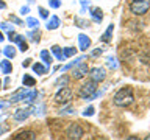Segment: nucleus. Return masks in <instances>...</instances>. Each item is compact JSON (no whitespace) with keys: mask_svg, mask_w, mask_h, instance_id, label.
<instances>
[{"mask_svg":"<svg viewBox=\"0 0 150 140\" xmlns=\"http://www.w3.org/2000/svg\"><path fill=\"white\" fill-rule=\"evenodd\" d=\"M83 115H84V117H91V115H94V107H92V106L86 107V109H84V112H83Z\"/></svg>","mask_w":150,"mask_h":140,"instance_id":"bb28decb","label":"nucleus"},{"mask_svg":"<svg viewBox=\"0 0 150 140\" xmlns=\"http://www.w3.org/2000/svg\"><path fill=\"white\" fill-rule=\"evenodd\" d=\"M150 3L147 0H133L130 3V11L134 14V16H144L145 13L149 11Z\"/></svg>","mask_w":150,"mask_h":140,"instance_id":"f03ea898","label":"nucleus"},{"mask_svg":"<svg viewBox=\"0 0 150 140\" xmlns=\"http://www.w3.org/2000/svg\"><path fill=\"white\" fill-rule=\"evenodd\" d=\"M35 84H36V79L33 76H30V75H25V76H23V86L25 87H33Z\"/></svg>","mask_w":150,"mask_h":140,"instance_id":"dca6fc26","label":"nucleus"},{"mask_svg":"<svg viewBox=\"0 0 150 140\" xmlns=\"http://www.w3.org/2000/svg\"><path fill=\"white\" fill-rule=\"evenodd\" d=\"M39 13H41V17H47V16H49L47 9H44V8H39Z\"/></svg>","mask_w":150,"mask_h":140,"instance_id":"7c9ffc66","label":"nucleus"},{"mask_svg":"<svg viewBox=\"0 0 150 140\" xmlns=\"http://www.w3.org/2000/svg\"><path fill=\"white\" fill-rule=\"evenodd\" d=\"M27 23H28V27H31V28H35V27L39 25V22H38L36 19H33V17H28L27 19Z\"/></svg>","mask_w":150,"mask_h":140,"instance_id":"a878e982","label":"nucleus"},{"mask_svg":"<svg viewBox=\"0 0 150 140\" xmlns=\"http://www.w3.org/2000/svg\"><path fill=\"white\" fill-rule=\"evenodd\" d=\"M67 83H69V78H67V76H61L58 81L55 83V86H56V87H61V86H63V87H67Z\"/></svg>","mask_w":150,"mask_h":140,"instance_id":"6ab92c4d","label":"nucleus"},{"mask_svg":"<svg viewBox=\"0 0 150 140\" xmlns=\"http://www.w3.org/2000/svg\"><path fill=\"white\" fill-rule=\"evenodd\" d=\"M0 69H2L3 73H9L13 70V65L8 59H3V61H0Z\"/></svg>","mask_w":150,"mask_h":140,"instance_id":"2eb2a0df","label":"nucleus"},{"mask_svg":"<svg viewBox=\"0 0 150 140\" xmlns=\"http://www.w3.org/2000/svg\"><path fill=\"white\" fill-rule=\"evenodd\" d=\"M96 92H97V83L91 79V81H88L86 84H83V86L80 87L78 95L81 98H92Z\"/></svg>","mask_w":150,"mask_h":140,"instance_id":"7ed1b4c3","label":"nucleus"},{"mask_svg":"<svg viewBox=\"0 0 150 140\" xmlns=\"http://www.w3.org/2000/svg\"><path fill=\"white\" fill-rule=\"evenodd\" d=\"M0 87H2V81H0Z\"/></svg>","mask_w":150,"mask_h":140,"instance_id":"ea45409f","label":"nucleus"},{"mask_svg":"<svg viewBox=\"0 0 150 140\" xmlns=\"http://www.w3.org/2000/svg\"><path fill=\"white\" fill-rule=\"evenodd\" d=\"M108 67L110 69H117V62H116V58L114 56H110V58H108Z\"/></svg>","mask_w":150,"mask_h":140,"instance_id":"b1692460","label":"nucleus"},{"mask_svg":"<svg viewBox=\"0 0 150 140\" xmlns=\"http://www.w3.org/2000/svg\"><path fill=\"white\" fill-rule=\"evenodd\" d=\"M127 140H139V137H136V135H130Z\"/></svg>","mask_w":150,"mask_h":140,"instance_id":"c9c22d12","label":"nucleus"},{"mask_svg":"<svg viewBox=\"0 0 150 140\" xmlns=\"http://www.w3.org/2000/svg\"><path fill=\"white\" fill-rule=\"evenodd\" d=\"M84 75H88V65L84 64V62L75 65L74 70H72V78L74 79H81Z\"/></svg>","mask_w":150,"mask_h":140,"instance_id":"0eeeda50","label":"nucleus"},{"mask_svg":"<svg viewBox=\"0 0 150 140\" xmlns=\"http://www.w3.org/2000/svg\"><path fill=\"white\" fill-rule=\"evenodd\" d=\"M58 25H59V19L56 16H53L49 20V23H47V28H49V30H55V28H58Z\"/></svg>","mask_w":150,"mask_h":140,"instance_id":"f3484780","label":"nucleus"},{"mask_svg":"<svg viewBox=\"0 0 150 140\" xmlns=\"http://www.w3.org/2000/svg\"><path fill=\"white\" fill-rule=\"evenodd\" d=\"M41 58H42V61H44L47 65H50V64H52V61H53V59H52V56H50V53H49L47 50L41 51Z\"/></svg>","mask_w":150,"mask_h":140,"instance_id":"a211bd4d","label":"nucleus"},{"mask_svg":"<svg viewBox=\"0 0 150 140\" xmlns=\"http://www.w3.org/2000/svg\"><path fill=\"white\" fill-rule=\"evenodd\" d=\"M38 97V93H36V90H31V92H27V95H25V98H23V101H27V103H31L35 98Z\"/></svg>","mask_w":150,"mask_h":140,"instance_id":"aec40b11","label":"nucleus"},{"mask_svg":"<svg viewBox=\"0 0 150 140\" xmlns=\"http://www.w3.org/2000/svg\"><path fill=\"white\" fill-rule=\"evenodd\" d=\"M114 104L119 106V107H125V106H130L134 100V95H133V89L131 87H124L120 89L119 92L114 95Z\"/></svg>","mask_w":150,"mask_h":140,"instance_id":"f257e3e1","label":"nucleus"},{"mask_svg":"<svg viewBox=\"0 0 150 140\" xmlns=\"http://www.w3.org/2000/svg\"><path fill=\"white\" fill-rule=\"evenodd\" d=\"M78 42H80V48L81 50H88V47L91 45V39L86 34H80L78 36Z\"/></svg>","mask_w":150,"mask_h":140,"instance_id":"f8f14e48","label":"nucleus"},{"mask_svg":"<svg viewBox=\"0 0 150 140\" xmlns=\"http://www.w3.org/2000/svg\"><path fill=\"white\" fill-rule=\"evenodd\" d=\"M3 53L6 55L8 58H14V55H16V51H14V48H13L11 45H9V47H6V48L3 50Z\"/></svg>","mask_w":150,"mask_h":140,"instance_id":"5701e85b","label":"nucleus"},{"mask_svg":"<svg viewBox=\"0 0 150 140\" xmlns=\"http://www.w3.org/2000/svg\"><path fill=\"white\" fill-rule=\"evenodd\" d=\"M112 31H114V25L111 23V25L106 28V31L102 34V37H100V39H102L103 42H110V41H111V37H112Z\"/></svg>","mask_w":150,"mask_h":140,"instance_id":"ddd939ff","label":"nucleus"},{"mask_svg":"<svg viewBox=\"0 0 150 140\" xmlns=\"http://www.w3.org/2000/svg\"><path fill=\"white\" fill-rule=\"evenodd\" d=\"M3 107H8V103H0V109H3Z\"/></svg>","mask_w":150,"mask_h":140,"instance_id":"e433bc0d","label":"nucleus"},{"mask_svg":"<svg viewBox=\"0 0 150 140\" xmlns=\"http://www.w3.org/2000/svg\"><path fill=\"white\" fill-rule=\"evenodd\" d=\"M27 89H19V90L16 93H13V97H11V103H17V101H22L23 98H25L27 95Z\"/></svg>","mask_w":150,"mask_h":140,"instance_id":"9b49d317","label":"nucleus"},{"mask_svg":"<svg viewBox=\"0 0 150 140\" xmlns=\"http://www.w3.org/2000/svg\"><path fill=\"white\" fill-rule=\"evenodd\" d=\"M30 62H31V59H27V61H23V62H22V65H23V67H28Z\"/></svg>","mask_w":150,"mask_h":140,"instance_id":"72a5a7b5","label":"nucleus"},{"mask_svg":"<svg viewBox=\"0 0 150 140\" xmlns=\"http://www.w3.org/2000/svg\"><path fill=\"white\" fill-rule=\"evenodd\" d=\"M67 137L72 140H78L83 137V128L78 123H70L67 128Z\"/></svg>","mask_w":150,"mask_h":140,"instance_id":"39448f33","label":"nucleus"},{"mask_svg":"<svg viewBox=\"0 0 150 140\" xmlns=\"http://www.w3.org/2000/svg\"><path fill=\"white\" fill-rule=\"evenodd\" d=\"M89 73H91V79L96 83H100L106 78V72H105V69H102V67H94V69H91Z\"/></svg>","mask_w":150,"mask_h":140,"instance_id":"423d86ee","label":"nucleus"},{"mask_svg":"<svg viewBox=\"0 0 150 140\" xmlns=\"http://www.w3.org/2000/svg\"><path fill=\"white\" fill-rule=\"evenodd\" d=\"M33 70H35L36 73H39V75H44V73H45V67H44L41 62H38V64L33 65Z\"/></svg>","mask_w":150,"mask_h":140,"instance_id":"412c9836","label":"nucleus"},{"mask_svg":"<svg viewBox=\"0 0 150 140\" xmlns=\"http://www.w3.org/2000/svg\"><path fill=\"white\" fill-rule=\"evenodd\" d=\"M91 16H92V19L96 22H102L103 20V11H102L100 8H94L92 13H91Z\"/></svg>","mask_w":150,"mask_h":140,"instance_id":"4468645a","label":"nucleus"},{"mask_svg":"<svg viewBox=\"0 0 150 140\" xmlns=\"http://www.w3.org/2000/svg\"><path fill=\"white\" fill-rule=\"evenodd\" d=\"M3 41V34H2V31H0V42Z\"/></svg>","mask_w":150,"mask_h":140,"instance_id":"4c0bfd02","label":"nucleus"},{"mask_svg":"<svg viewBox=\"0 0 150 140\" xmlns=\"http://www.w3.org/2000/svg\"><path fill=\"white\" fill-rule=\"evenodd\" d=\"M11 20H13V22H16V23H19V25H21V23H22V22H21V20H19V19H17V17H13V16H11Z\"/></svg>","mask_w":150,"mask_h":140,"instance_id":"f704fd0d","label":"nucleus"},{"mask_svg":"<svg viewBox=\"0 0 150 140\" xmlns=\"http://www.w3.org/2000/svg\"><path fill=\"white\" fill-rule=\"evenodd\" d=\"M49 3H50L52 8H58V6H59V2H58V0H49Z\"/></svg>","mask_w":150,"mask_h":140,"instance_id":"cd10ccee","label":"nucleus"},{"mask_svg":"<svg viewBox=\"0 0 150 140\" xmlns=\"http://www.w3.org/2000/svg\"><path fill=\"white\" fill-rule=\"evenodd\" d=\"M97 55H102V48H96L92 51V56H97Z\"/></svg>","mask_w":150,"mask_h":140,"instance_id":"2f4dec72","label":"nucleus"},{"mask_svg":"<svg viewBox=\"0 0 150 140\" xmlns=\"http://www.w3.org/2000/svg\"><path fill=\"white\" fill-rule=\"evenodd\" d=\"M9 41H11V42H16V44H19V47H21V51H27L28 45H27V42L23 41V36L14 34V33L11 31V33H9Z\"/></svg>","mask_w":150,"mask_h":140,"instance_id":"6e6552de","label":"nucleus"},{"mask_svg":"<svg viewBox=\"0 0 150 140\" xmlns=\"http://www.w3.org/2000/svg\"><path fill=\"white\" fill-rule=\"evenodd\" d=\"M30 36H31V41H39V33H30Z\"/></svg>","mask_w":150,"mask_h":140,"instance_id":"c756f323","label":"nucleus"},{"mask_svg":"<svg viewBox=\"0 0 150 140\" xmlns=\"http://www.w3.org/2000/svg\"><path fill=\"white\" fill-rule=\"evenodd\" d=\"M36 139V134L33 131L27 129V131H21L19 134H16L13 137V140H35Z\"/></svg>","mask_w":150,"mask_h":140,"instance_id":"1a4fd4ad","label":"nucleus"},{"mask_svg":"<svg viewBox=\"0 0 150 140\" xmlns=\"http://www.w3.org/2000/svg\"><path fill=\"white\" fill-rule=\"evenodd\" d=\"M75 22H77V23H80L78 27H88V25H89L88 22H84V20H81V19H75Z\"/></svg>","mask_w":150,"mask_h":140,"instance_id":"c85d7f7f","label":"nucleus"},{"mask_svg":"<svg viewBox=\"0 0 150 140\" xmlns=\"http://www.w3.org/2000/svg\"><path fill=\"white\" fill-rule=\"evenodd\" d=\"M2 28H3V30H11V27H9V23H2Z\"/></svg>","mask_w":150,"mask_h":140,"instance_id":"473e14b6","label":"nucleus"},{"mask_svg":"<svg viewBox=\"0 0 150 140\" xmlns=\"http://www.w3.org/2000/svg\"><path fill=\"white\" fill-rule=\"evenodd\" d=\"M70 100H72V90L67 87H61L55 95V103H58V104H67Z\"/></svg>","mask_w":150,"mask_h":140,"instance_id":"20e7f679","label":"nucleus"},{"mask_svg":"<svg viewBox=\"0 0 150 140\" xmlns=\"http://www.w3.org/2000/svg\"><path fill=\"white\" fill-rule=\"evenodd\" d=\"M28 115H30V109H19V111L14 112L13 118H14V120H17V121H23Z\"/></svg>","mask_w":150,"mask_h":140,"instance_id":"9d476101","label":"nucleus"},{"mask_svg":"<svg viewBox=\"0 0 150 140\" xmlns=\"http://www.w3.org/2000/svg\"><path fill=\"white\" fill-rule=\"evenodd\" d=\"M75 48H72V47H67V48H64V51H63V55H64V58L66 56H72V55H75Z\"/></svg>","mask_w":150,"mask_h":140,"instance_id":"393cba45","label":"nucleus"},{"mask_svg":"<svg viewBox=\"0 0 150 140\" xmlns=\"http://www.w3.org/2000/svg\"><path fill=\"white\" fill-rule=\"evenodd\" d=\"M52 51H53V55H55V56H56V58H58L59 61H63V59H64V55L61 53V48H59L58 45H55L53 48H52Z\"/></svg>","mask_w":150,"mask_h":140,"instance_id":"4be33fe9","label":"nucleus"},{"mask_svg":"<svg viewBox=\"0 0 150 140\" xmlns=\"http://www.w3.org/2000/svg\"><path fill=\"white\" fill-rule=\"evenodd\" d=\"M145 140H150V135H149V137H145Z\"/></svg>","mask_w":150,"mask_h":140,"instance_id":"58836bf2","label":"nucleus"}]
</instances>
